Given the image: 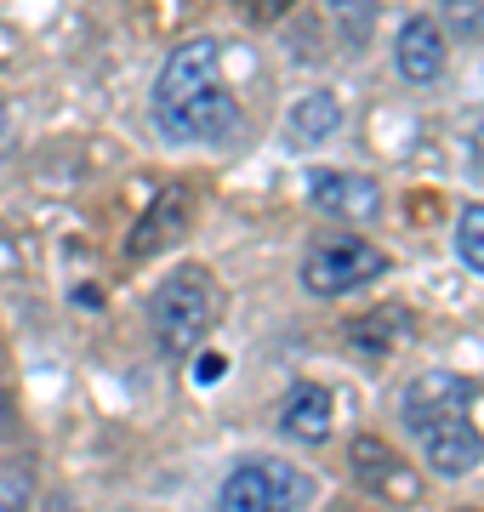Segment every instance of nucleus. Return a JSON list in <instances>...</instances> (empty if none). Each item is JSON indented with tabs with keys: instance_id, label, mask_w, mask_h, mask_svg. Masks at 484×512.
I'll list each match as a JSON object with an SVG mask.
<instances>
[{
	"instance_id": "11",
	"label": "nucleus",
	"mask_w": 484,
	"mask_h": 512,
	"mask_svg": "<svg viewBox=\"0 0 484 512\" xmlns=\"http://www.w3.org/2000/svg\"><path fill=\"white\" fill-rule=\"evenodd\" d=\"M445 29L433 18H405V29H399V40H393V63H399V74H405L410 86H433L439 74H445Z\"/></svg>"
},
{
	"instance_id": "2",
	"label": "nucleus",
	"mask_w": 484,
	"mask_h": 512,
	"mask_svg": "<svg viewBox=\"0 0 484 512\" xmlns=\"http://www.w3.org/2000/svg\"><path fill=\"white\" fill-rule=\"evenodd\" d=\"M314 501V478L291 461H245L217 495V512H302Z\"/></svg>"
},
{
	"instance_id": "4",
	"label": "nucleus",
	"mask_w": 484,
	"mask_h": 512,
	"mask_svg": "<svg viewBox=\"0 0 484 512\" xmlns=\"http://www.w3.org/2000/svg\"><path fill=\"white\" fill-rule=\"evenodd\" d=\"M217 57H223V46H217L211 35L183 40V46L160 63V80H154V114L183 109L188 97H200L205 86H217Z\"/></svg>"
},
{
	"instance_id": "6",
	"label": "nucleus",
	"mask_w": 484,
	"mask_h": 512,
	"mask_svg": "<svg viewBox=\"0 0 484 512\" xmlns=\"http://www.w3.org/2000/svg\"><path fill=\"white\" fill-rule=\"evenodd\" d=\"M188 222H194V194H188L183 183L160 188V194L149 200V211L131 222V234H126V262L137 268V262L160 256L166 245H177V239L188 234Z\"/></svg>"
},
{
	"instance_id": "15",
	"label": "nucleus",
	"mask_w": 484,
	"mask_h": 512,
	"mask_svg": "<svg viewBox=\"0 0 484 512\" xmlns=\"http://www.w3.org/2000/svg\"><path fill=\"white\" fill-rule=\"evenodd\" d=\"M331 6L336 29H342V40H354V46H365L376 29V0H325Z\"/></svg>"
},
{
	"instance_id": "9",
	"label": "nucleus",
	"mask_w": 484,
	"mask_h": 512,
	"mask_svg": "<svg viewBox=\"0 0 484 512\" xmlns=\"http://www.w3.org/2000/svg\"><path fill=\"white\" fill-rule=\"evenodd\" d=\"M422 450H428V467L439 478H467L484 461V439L467 416H445L433 427H422Z\"/></svg>"
},
{
	"instance_id": "7",
	"label": "nucleus",
	"mask_w": 484,
	"mask_h": 512,
	"mask_svg": "<svg viewBox=\"0 0 484 512\" xmlns=\"http://www.w3.org/2000/svg\"><path fill=\"white\" fill-rule=\"evenodd\" d=\"M473 399H479V387L467 382V376H456V370H428V376H416V382L405 387L399 421L422 433V427H433V421H445V416H467Z\"/></svg>"
},
{
	"instance_id": "18",
	"label": "nucleus",
	"mask_w": 484,
	"mask_h": 512,
	"mask_svg": "<svg viewBox=\"0 0 484 512\" xmlns=\"http://www.w3.org/2000/svg\"><path fill=\"white\" fill-rule=\"evenodd\" d=\"M445 6L462 12V18H456V35H479V29H484V6H479V0H445Z\"/></svg>"
},
{
	"instance_id": "12",
	"label": "nucleus",
	"mask_w": 484,
	"mask_h": 512,
	"mask_svg": "<svg viewBox=\"0 0 484 512\" xmlns=\"http://www.w3.org/2000/svg\"><path fill=\"white\" fill-rule=\"evenodd\" d=\"M331 416H336L331 393H325L319 382H302V387H291V399H285L280 427L297 444H325V439H331Z\"/></svg>"
},
{
	"instance_id": "21",
	"label": "nucleus",
	"mask_w": 484,
	"mask_h": 512,
	"mask_svg": "<svg viewBox=\"0 0 484 512\" xmlns=\"http://www.w3.org/2000/svg\"><path fill=\"white\" fill-rule=\"evenodd\" d=\"M0 421H6V410H0Z\"/></svg>"
},
{
	"instance_id": "3",
	"label": "nucleus",
	"mask_w": 484,
	"mask_h": 512,
	"mask_svg": "<svg viewBox=\"0 0 484 512\" xmlns=\"http://www.w3.org/2000/svg\"><path fill=\"white\" fill-rule=\"evenodd\" d=\"M382 274H388V256L371 239H319L302 256V291L314 296H348L359 285H376Z\"/></svg>"
},
{
	"instance_id": "20",
	"label": "nucleus",
	"mask_w": 484,
	"mask_h": 512,
	"mask_svg": "<svg viewBox=\"0 0 484 512\" xmlns=\"http://www.w3.org/2000/svg\"><path fill=\"white\" fill-rule=\"evenodd\" d=\"M331 512H354V507H331Z\"/></svg>"
},
{
	"instance_id": "5",
	"label": "nucleus",
	"mask_w": 484,
	"mask_h": 512,
	"mask_svg": "<svg viewBox=\"0 0 484 512\" xmlns=\"http://www.w3.org/2000/svg\"><path fill=\"white\" fill-rule=\"evenodd\" d=\"M348 461H354L359 484H365L371 495H382L388 507H416V501H422V478H416V467H410L393 444L371 439V433H359L354 450H348Z\"/></svg>"
},
{
	"instance_id": "8",
	"label": "nucleus",
	"mask_w": 484,
	"mask_h": 512,
	"mask_svg": "<svg viewBox=\"0 0 484 512\" xmlns=\"http://www.w3.org/2000/svg\"><path fill=\"white\" fill-rule=\"evenodd\" d=\"M308 200L314 211L325 217H342V222H376L382 217V188L359 171H314L308 177Z\"/></svg>"
},
{
	"instance_id": "16",
	"label": "nucleus",
	"mask_w": 484,
	"mask_h": 512,
	"mask_svg": "<svg viewBox=\"0 0 484 512\" xmlns=\"http://www.w3.org/2000/svg\"><path fill=\"white\" fill-rule=\"evenodd\" d=\"M456 256L473 274H484V205H462V217H456Z\"/></svg>"
},
{
	"instance_id": "19",
	"label": "nucleus",
	"mask_w": 484,
	"mask_h": 512,
	"mask_svg": "<svg viewBox=\"0 0 484 512\" xmlns=\"http://www.w3.org/2000/svg\"><path fill=\"white\" fill-rule=\"evenodd\" d=\"M217 370H223V359H217V353H205V359H200V382H211Z\"/></svg>"
},
{
	"instance_id": "14",
	"label": "nucleus",
	"mask_w": 484,
	"mask_h": 512,
	"mask_svg": "<svg viewBox=\"0 0 484 512\" xmlns=\"http://www.w3.org/2000/svg\"><path fill=\"white\" fill-rule=\"evenodd\" d=\"M348 336H354V348L388 353V348H399V342L410 336V313L376 308V313H365V319H354V325H348Z\"/></svg>"
},
{
	"instance_id": "13",
	"label": "nucleus",
	"mask_w": 484,
	"mask_h": 512,
	"mask_svg": "<svg viewBox=\"0 0 484 512\" xmlns=\"http://www.w3.org/2000/svg\"><path fill=\"white\" fill-rule=\"evenodd\" d=\"M285 126H291V137H297V143H325V137L342 126V109H336L331 92H308V97H297V103H291Z\"/></svg>"
},
{
	"instance_id": "17",
	"label": "nucleus",
	"mask_w": 484,
	"mask_h": 512,
	"mask_svg": "<svg viewBox=\"0 0 484 512\" xmlns=\"http://www.w3.org/2000/svg\"><path fill=\"white\" fill-rule=\"evenodd\" d=\"M291 6H297V0H240V12H245L251 23H280Z\"/></svg>"
},
{
	"instance_id": "10",
	"label": "nucleus",
	"mask_w": 484,
	"mask_h": 512,
	"mask_svg": "<svg viewBox=\"0 0 484 512\" xmlns=\"http://www.w3.org/2000/svg\"><path fill=\"white\" fill-rule=\"evenodd\" d=\"M154 120H160V131L177 137V143H211V137H223V131L234 126V97H228L223 86H205L200 97H188L183 109L154 114Z\"/></svg>"
},
{
	"instance_id": "1",
	"label": "nucleus",
	"mask_w": 484,
	"mask_h": 512,
	"mask_svg": "<svg viewBox=\"0 0 484 512\" xmlns=\"http://www.w3.org/2000/svg\"><path fill=\"white\" fill-rule=\"evenodd\" d=\"M211 319H217V279H211V268H200V262H183V268L166 274L160 291L149 296V325L171 353L194 348L205 330H211Z\"/></svg>"
}]
</instances>
